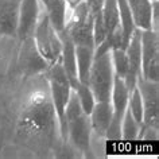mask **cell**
Segmentation results:
<instances>
[{
    "label": "cell",
    "instance_id": "cell-1",
    "mask_svg": "<svg viewBox=\"0 0 159 159\" xmlns=\"http://www.w3.org/2000/svg\"><path fill=\"white\" fill-rule=\"evenodd\" d=\"M58 120L50 94L42 90L27 98L16 123V140L33 152L46 155L57 147Z\"/></svg>",
    "mask_w": 159,
    "mask_h": 159
},
{
    "label": "cell",
    "instance_id": "cell-2",
    "mask_svg": "<svg viewBox=\"0 0 159 159\" xmlns=\"http://www.w3.org/2000/svg\"><path fill=\"white\" fill-rule=\"evenodd\" d=\"M43 75L50 86V100L54 107V112L58 120L59 136H61L63 144H66V107L71 94L69 75L63 69L61 61L50 65L43 73Z\"/></svg>",
    "mask_w": 159,
    "mask_h": 159
},
{
    "label": "cell",
    "instance_id": "cell-3",
    "mask_svg": "<svg viewBox=\"0 0 159 159\" xmlns=\"http://www.w3.org/2000/svg\"><path fill=\"white\" fill-rule=\"evenodd\" d=\"M92 127L89 115L84 112L80 105L77 96L71 90L70 100L66 107V138L78 152L85 158H93V151L90 146Z\"/></svg>",
    "mask_w": 159,
    "mask_h": 159
},
{
    "label": "cell",
    "instance_id": "cell-4",
    "mask_svg": "<svg viewBox=\"0 0 159 159\" xmlns=\"http://www.w3.org/2000/svg\"><path fill=\"white\" fill-rule=\"evenodd\" d=\"M113 80L115 71L112 66L111 51H107L98 57H94L88 77V85L94 96V100L111 101Z\"/></svg>",
    "mask_w": 159,
    "mask_h": 159
},
{
    "label": "cell",
    "instance_id": "cell-5",
    "mask_svg": "<svg viewBox=\"0 0 159 159\" xmlns=\"http://www.w3.org/2000/svg\"><path fill=\"white\" fill-rule=\"evenodd\" d=\"M33 38L38 51L46 59L49 65L58 62L61 59L62 43L58 31L51 26V23L45 12H41L38 22L33 31Z\"/></svg>",
    "mask_w": 159,
    "mask_h": 159
},
{
    "label": "cell",
    "instance_id": "cell-6",
    "mask_svg": "<svg viewBox=\"0 0 159 159\" xmlns=\"http://www.w3.org/2000/svg\"><path fill=\"white\" fill-rule=\"evenodd\" d=\"M140 75L148 81L159 82V33L155 30H140Z\"/></svg>",
    "mask_w": 159,
    "mask_h": 159
},
{
    "label": "cell",
    "instance_id": "cell-7",
    "mask_svg": "<svg viewBox=\"0 0 159 159\" xmlns=\"http://www.w3.org/2000/svg\"><path fill=\"white\" fill-rule=\"evenodd\" d=\"M129 90L125 86L123 78L115 75L113 88L111 93V105H112V121L107 131L105 138L111 140H120L121 139V121L128 105Z\"/></svg>",
    "mask_w": 159,
    "mask_h": 159
},
{
    "label": "cell",
    "instance_id": "cell-8",
    "mask_svg": "<svg viewBox=\"0 0 159 159\" xmlns=\"http://www.w3.org/2000/svg\"><path fill=\"white\" fill-rule=\"evenodd\" d=\"M16 66L20 74L23 75V78H30L38 74H43L47 67L50 66L38 51L33 35H29L20 41Z\"/></svg>",
    "mask_w": 159,
    "mask_h": 159
},
{
    "label": "cell",
    "instance_id": "cell-9",
    "mask_svg": "<svg viewBox=\"0 0 159 159\" xmlns=\"http://www.w3.org/2000/svg\"><path fill=\"white\" fill-rule=\"evenodd\" d=\"M138 89L143 102V128H159V84L148 81L140 75L138 78Z\"/></svg>",
    "mask_w": 159,
    "mask_h": 159
},
{
    "label": "cell",
    "instance_id": "cell-10",
    "mask_svg": "<svg viewBox=\"0 0 159 159\" xmlns=\"http://www.w3.org/2000/svg\"><path fill=\"white\" fill-rule=\"evenodd\" d=\"M39 15H41L39 0H20L19 2V23L16 37L20 41L29 35H33Z\"/></svg>",
    "mask_w": 159,
    "mask_h": 159
},
{
    "label": "cell",
    "instance_id": "cell-11",
    "mask_svg": "<svg viewBox=\"0 0 159 159\" xmlns=\"http://www.w3.org/2000/svg\"><path fill=\"white\" fill-rule=\"evenodd\" d=\"M19 2L20 0H0V35L16 37Z\"/></svg>",
    "mask_w": 159,
    "mask_h": 159
},
{
    "label": "cell",
    "instance_id": "cell-12",
    "mask_svg": "<svg viewBox=\"0 0 159 159\" xmlns=\"http://www.w3.org/2000/svg\"><path fill=\"white\" fill-rule=\"evenodd\" d=\"M92 132L97 136H104L112 121V105L111 101H96L89 113Z\"/></svg>",
    "mask_w": 159,
    "mask_h": 159
},
{
    "label": "cell",
    "instance_id": "cell-13",
    "mask_svg": "<svg viewBox=\"0 0 159 159\" xmlns=\"http://www.w3.org/2000/svg\"><path fill=\"white\" fill-rule=\"evenodd\" d=\"M134 19V25L139 30H152V0H127Z\"/></svg>",
    "mask_w": 159,
    "mask_h": 159
},
{
    "label": "cell",
    "instance_id": "cell-14",
    "mask_svg": "<svg viewBox=\"0 0 159 159\" xmlns=\"http://www.w3.org/2000/svg\"><path fill=\"white\" fill-rule=\"evenodd\" d=\"M59 38L62 43V50H61V63L63 69L66 70L69 78L77 77V67H75V45L71 41L70 35L67 34L66 29L59 31Z\"/></svg>",
    "mask_w": 159,
    "mask_h": 159
},
{
    "label": "cell",
    "instance_id": "cell-15",
    "mask_svg": "<svg viewBox=\"0 0 159 159\" xmlns=\"http://www.w3.org/2000/svg\"><path fill=\"white\" fill-rule=\"evenodd\" d=\"M94 59V47L85 45H75V67H77V78L88 84L89 71Z\"/></svg>",
    "mask_w": 159,
    "mask_h": 159
},
{
    "label": "cell",
    "instance_id": "cell-16",
    "mask_svg": "<svg viewBox=\"0 0 159 159\" xmlns=\"http://www.w3.org/2000/svg\"><path fill=\"white\" fill-rule=\"evenodd\" d=\"M69 80H70L71 90H73V93L77 96L81 108L84 109L85 113L89 115L90 111L93 108V105H94V102H96L89 85L85 84V82H82V81H80L77 77H73V78H69Z\"/></svg>",
    "mask_w": 159,
    "mask_h": 159
},
{
    "label": "cell",
    "instance_id": "cell-17",
    "mask_svg": "<svg viewBox=\"0 0 159 159\" xmlns=\"http://www.w3.org/2000/svg\"><path fill=\"white\" fill-rule=\"evenodd\" d=\"M67 4L65 0H58L57 3H54L51 7H49L47 10H45L43 12L47 15L49 20L51 23V26L54 27L55 30L62 31L66 26L67 22Z\"/></svg>",
    "mask_w": 159,
    "mask_h": 159
},
{
    "label": "cell",
    "instance_id": "cell-18",
    "mask_svg": "<svg viewBox=\"0 0 159 159\" xmlns=\"http://www.w3.org/2000/svg\"><path fill=\"white\" fill-rule=\"evenodd\" d=\"M117 7H119V23H120V29L123 31V38H124V46L128 45L129 38L132 33L135 31L134 19L131 15V10L127 0H117Z\"/></svg>",
    "mask_w": 159,
    "mask_h": 159
},
{
    "label": "cell",
    "instance_id": "cell-19",
    "mask_svg": "<svg viewBox=\"0 0 159 159\" xmlns=\"http://www.w3.org/2000/svg\"><path fill=\"white\" fill-rule=\"evenodd\" d=\"M101 14H102V22H104L107 34L112 33L115 29H117L120 26V23H119L117 0H104Z\"/></svg>",
    "mask_w": 159,
    "mask_h": 159
},
{
    "label": "cell",
    "instance_id": "cell-20",
    "mask_svg": "<svg viewBox=\"0 0 159 159\" xmlns=\"http://www.w3.org/2000/svg\"><path fill=\"white\" fill-rule=\"evenodd\" d=\"M142 125L132 117L129 111L127 109L124 113L121 121V139L124 140H136L139 139V134H140Z\"/></svg>",
    "mask_w": 159,
    "mask_h": 159
},
{
    "label": "cell",
    "instance_id": "cell-21",
    "mask_svg": "<svg viewBox=\"0 0 159 159\" xmlns=\"http://www.w3.org/2000/svg\"><path fill=\"white\" fill-rule=\"evenodd\" d=\"M111 58H112V66H113V71L115 75L120 78H124L128 74V59L125 55V50L121 47L117 49H112L111 50Z\"/></svg>",
    "mask_w": 159,
    "mask_h": 159
},
{
    "label": "cell",
    "instance_id": "cell-22",
    "mask_svg": "<svg viewBox=\"0 0 159 159\" xmlns=\"http://www.w3.org/2000/svg\"><path fill=\"white\" fill-rule=\"evenodd\" d=\"M127 109L129 111V113L132 115V117L135 120L142 125L143 124V102H142V96H140L138 86H135L132 89V92L129 93Z\"/></svg>",
    "mask_w": 159,
    "mask_h": 159
},
{
    "label": "cell",
    "instance_id": "cell-23",
    "mask_svg": "<svg viewBox=\"0 0 159 159\" xmlns=\"http://www.w3.org/2000/svg\"><path fill=\"white\" fill-rule=\"evenodd\" d=\"M152 30L158 31L159 27V0H152Z\"/></svg>",
    "mask_w": 159,
    "mask_h": 159
},
{
    "label": "cell",
    "instance_id": "cell-24",
    "mask_svg": "<svg viewBox=\"0 0 159 159\" xmlns=\"http://www.w3.org/2000/svg\"><path fill=\"white\" fill-rule=\"evenodd\" d=\"M58 0H41L42 6H43V10H47L49 7H51L54 4V3H57Z\"/></svg>",
    "mask_w": 159,
    "mask_h": 159
},
{
    "label": "cell",
    "instance_id": "cell-25",
    "mask_svg": "<svg viewBox=\"0 0 159 159\" xmlns=\"http://www.w3.org/2000/svg\"><path fill=\"white\" fill-rule=\"evenodd\" d=\"M3 77V70H2V65H0V78Z\"/></svg>",
    "mask_w": 159,
    "mask_h": 159
}]
</instances>
